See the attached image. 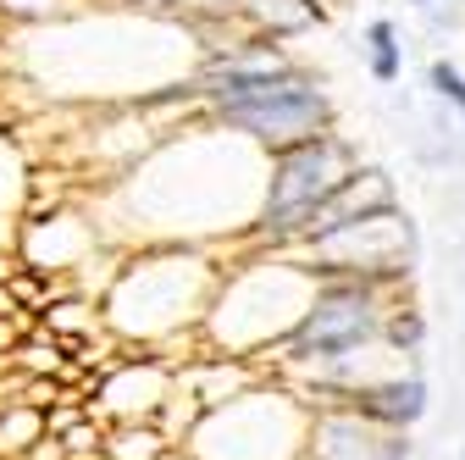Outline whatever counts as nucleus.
Wrapping results in <instances>:
<instances>
[{
    "label": "nucleus",
    "mask_w": 465,
    "mask_h": 460,
    "mask_svg": "<svg viewBox=\"0 0 465 460\" xmlns=\"http://www.w3.org/2000/svg\"><path fill=\"white\" fill-rule=\"evenodd\" d=\"M432 84H438V95H443V100H454V105L465 111V78H460L449 62H438V67H432Z\"/></svg>",
    "instance_id": "obj_7"
},
{
    "label": "nucleus",
    "mask_w": 465,
    "mask_h": 460,
    "mask_svg": "<svg viewBox=\"0 0 465 460\" xmlns=\"http://www.w3.org/2000/svg\"><path fill=\"white\" fill-rule=\"evenodd\" d=\"M393 338H399V344H416V338H421V322H416V316H399V322H393Z\"/></svg>",
    "instance_id": "obj_8"
},
{
    "label": "nucleus",
    "mask_w": 465,
    "mask_h": 460,
    "mask_svg": "<svg viewBox=\"0 0 465 460\" xmlns=\"http://www.w3.org/2000/svg\"><path fill=\"white\" fill-rule=\"evenodd\" d=\"M421 405H427L421 377H404V383H388V388L366 394V411H371V416H382V422H416V416H421Z\"/></svg>",
    "instance_id": "obj_5"
},
{
    "label": "nucleus",
    "mask_w": 465,
    "mask_h": 460,
    "mask_svg": "<svg viewBox=\"0 0 465 460\" xmlns=\"http://www.w3.org/2000/svg\"><path fill=\"white\" fill-rule=\"evenodd\" d=\"M343 145L332 139H305L282 155L277 178H272V205H266V227H294L305 216H316V205L349 178L343 172Z\"/></svg>",
    "instance_id": "obj_2"
},
{
    "label": "nucleus",
    "mask_w": 465,
    "mask_h": 460,
    "mask_svg": "<svg viewBox=\"0 0 465 460\" xmlns=\"http://www.w3.org/2000/svg\"><path fill=\"white\" fill-rule=\"evenodd\" d=\"M366 45H371V73L382 84L399 78V45H393V23H371L366 28Z\"/></svg>",
    "instance_id": "obj_6"
},
{
    "label": "nucleus",
    "mask_w": 465,
    "mask_h": 460,
    "mask_svg": "<svg viewBox=\"0 0 465 460\" xmlns=\"http://www.w3.org/2000/svg\"><path fill=\"white\" fill-rule=\"evenodd\" d=\"M211 100L222 105L227 123H239L255 139L272 145H305L316 139L327 100L316 84L294 78V73H266V67H227L211 78Z\"/></svg>",
    "instance_id": "obj_1"
},
{
    "label": "nucleus",
    "mask_w": 465,
    "mask_h": 460,
    "mask_svg": "<svg viewBox=\"0 0 465 460\" xmlns=\"http://www.w3.org/2000/svg\"><path fill=\"white\" fill-rule=\"evenodd\" d=\"M366 211H388V184H382V172H361V178H343L311 216L316 234H332V227H349V222H361Z\"/></svg>",
    "instance_id": "obj_4"
},
{
    "label": "nucleus",
    "mask_w": 465,
    "mask_h": 460,
    "mask_svg": "<svg viewBox=\"0 0 465 460\" xmlns=\"http://www.w3.org/2000/svg\"><path fill=\"white\" fill-rule=\"evenodd\" d=\"M377 327V311L361 289H332L327 300H316V311L305 316L300 327V350L311 355H343V350H355V344H366Z\"/></svg>",
    "instance_id": "obj_3"
}]
</instances>
